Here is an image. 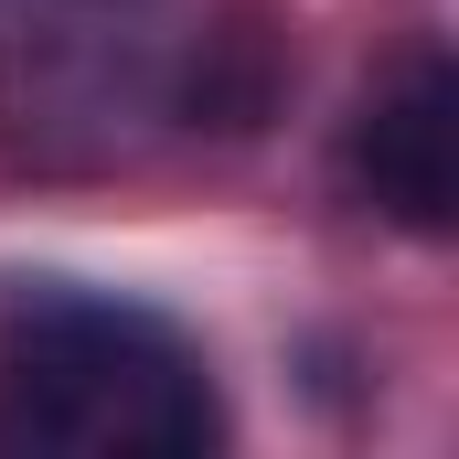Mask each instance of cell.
<instances>
[{
	"label": "cell",
	"mask_w": 459,
	"mask_h": 459,
	"mask_svg": "<svg viewBox=\"0 0 459 459\" xmlns=\"http://www.w3.org/2000/svg\"><path fill=\"white\" fill-rule=\"evenodd\" d=\"M0 449L193 459L225 449V395L171 310L75 278H22L0 299Z\"/></svg>",
	"instance_id": "cell-1"
},
{
	"label": "cell",
	"mask_w": 459,
	"mask_h": 459,
	"mask_svg": "<svg viewBox=\"0 0 459 459\" xmlns=\"http://www.w3.org/2000/svg\"><path fill=\"white\" fill-rule=\"evenodd\" d=\"M342 182L406 235L459 225V75L438 43H406L342 128Z\"/></svg>",
	"instance_id": "cell-3"
},
{
	"label": "cell",
	"mask_w": 459,
	"mask_h": 459,
	"mask_svg": "<svg viewBox=\"0 0 459 459\" xmlns=\"http://www.w3.org/2000/svg\"><path fill=\"white\" fill-rule=\"evenodd\" d=\"M214 97L193 0H0V139L43 171L139 160Z\"/></svg>",
	"instance_id": "cell-2"
}]
</instances>
